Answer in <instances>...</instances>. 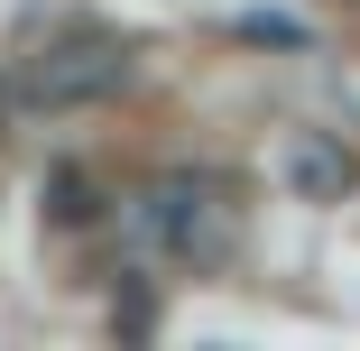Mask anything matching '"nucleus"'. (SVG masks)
<instances>
[{
    "mask_svg": "<svg viewBox=\"0 0 360 351\" xmlns=\"http://www.w3.org/2000/svg\"><path fill=\"white\" fill-rule=\"evenodd\" d=\"M120 231H129L139 268H158V259L167 268H212L231 250V231H240V194L222 176H203V167H176V176H158V185L129 194Z\"/></svg>",
    "mask_w": 360,
    "mask_h": 351,
    "instance_id": "nucleus-1",
    "label": "nucleus"
},
{
    "mask_svg": "<svg viewBox=\"0 0 360 351\" xmlns=\"http://www.w3.org/2000/svg\"><path fill=\"white\" fill-rule=\"evenodd\" d=\"M120 84H129V37L111 28H65L19 65V102L37 111H84V102H111Z\"/></svg>",
    "mask_w": 360,
    "mask_h": 351,
    "instance_id": "nucleus-2",
    "label": "nucleus"
},
{
    "mask_svg": "<svg viewBox=\"0 0 360 351\" xmlns=\"http://www.w3.org/2000/svg\"><path fill=\"white\" fill-rule=\"evenodd\" d=\"M277 176L296 185L305 203H342V194L360 185V158L342 148L333 129H286V139H277Z\"/></svg>",
    "mask_w": 360,
    "mask_h": 351,
    "instance_id": "nucleus-3",
    "label": "nucleus"
}]
</instances>
